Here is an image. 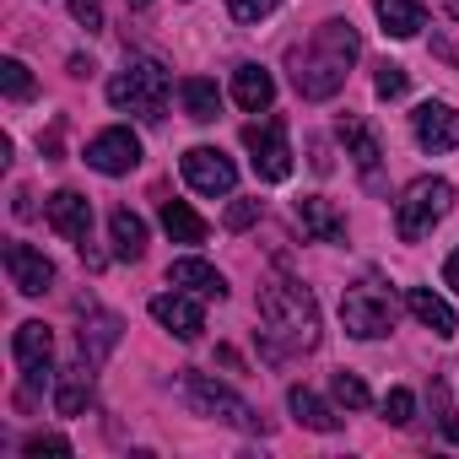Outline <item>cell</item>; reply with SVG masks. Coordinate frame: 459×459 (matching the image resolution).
Instances as JSON below:
<instances>
[{
	"instance_id": "obj_1",
	"label": "cell",
	"mask_w": 459,
	"mask_h": 459,
	"mask_svg": "<svg viewBox=\"0 0 459 459\" xmlns=\"http://www.w3.org/2000/svg\"><path fill=\"white\" fill-rule=\"evenodd\" d=\"M357 55H362L357 28H351L346 17H330V22L314 28V39H308L303 49H292V87H298L308 103H325V98H335V92L346 87Z\"/></svg>"
},
{
	"instance_id": "obj_2",
	"label": "cell",
	"mask_w": 459,
	"mask_h": 459,
	"mask_svg": "<svg viewBox=\"0 0 459 459\" xmlns=\"http://www.w3.org/2000/svg\"><path fill=\"white\" fill-rule=\"evenodd\" d=\"M260 319H265V341L281 351H314L319 346V303L303 281L292 276H271L260 287Z\"/></svg>"
},
{
	"instance_id": "obj_3",
	"label": "cell",
	"mask_w": 459,
	"mask_h": 459,
	"mask_svg": "<svg viewBox=\"0 0 459 459\" xmlns=\"http://www.w3.org/2000/svg\"><path fill=\"white\" fill-rule=\"evenodd\" d=\"M168 92H173L168 65H162V60H146V55L125 60V71L108 82V103H114V108H125V114H135V119H152V125L162 119Z\"/></svg>"
},
{
	"instance_id": "obj_4",
	"label": "cell",
	"mask_w": 459,
	"mask_h": 459,
	"mask_svg": "<svg viewBox=\"0 0 459 459\" xmlns=\"http://www.w3.org/2000/svg\"><path fill=\"white\" fill-rule=\"evenodd\" d=\"M448 211H454V184L448 178H432V173L427 178H411L405 195L394 200V233L405 244H421Z\"/></svg>"
},
{
	"instance_id": "obj_5",
	"label": "cell",
	"mask_w": 459,
	"mask_h": 459,
	"mask_svg": "<svg viewBox=\"0 0 459 459\" xmlns=\"http://www.w3.org/2000/svg\"><path fill=\"white\" fill-rule=\"evenodd\" d=\"M178 394H184V405L195 411V416H211V421H227V427H238V432H260L265 421L255 416V405L244 400V394H233L227 384H216L211 373H184L178 378Z\"/></svg>"
},
{
	"instance_id": "obj_6",
	"label": "cell",
	"mask_w": 459,
	"mask_h": 459,
	"mask_svg": "<svg viewBox=\"0 0 459 459\" xmlns=\"http://www.w3.org/2000/svg\"><path fill=\"white\" fill-rule=\"evenodd\" d=\"M394 292L384 287V281H357V287H346L341 292V325H346V335H357V341H378V335H389L394 330Z\"/></svg>"
},
{
	"instance_id": "obj_7",
	"label": "cell",
	"mask_w": 459,
	"mask_h": 459,
	"mask_svg": "<svg viewBox=\"0 0 459 459\" xmlns=\"http://www.w3.org/2000/svg\"><path fill=\"white\" fill-rule=\"evenodd\" d=\"M244 146H249V162L265 184H281L292 178V146H287V125L281 119H260L244 130Z\"/></svg>"
},
{
	"instance_id": "obj_8",
	"label": "cell",
	"mask_w": 459,
	"mask_h": 459,
	"mask_svg": "<svg viewBox=\"0 0 459 459\" xmlns=\"http://www.w3.org/2000/svg\"><path fill=\"white\" fill-rule=\"evenodd\" d=\"M87 168H98V173H108V178L141 168V141H135V130H125V125L98 130V135L87 141Z\"/></svg>"
},
{
	"instance_id": "obj_9",
	"label": "cell",
	"mask_w": 459,
	"mask_h": 459,
	"mask_svg": "<svg viewBox=\"0 0 459 459\" xmlns=\"http://www.w3.org/2000/svg\"><path fill=\"white\" fill-rule=\"evenodd\" d=\"M184 178H189V189H200V195H233L238 168H233V157L216 152V146H189V152H184Z\"/></svg>"
},
{
	"instance_id": "obj_10",
	"label": "cell",
	"mask_w": 459,
	"mask_h": 459,
	"mask_svg": "<svg viewBox=\"0 0 459 459\" xmlns=\"http://www.w3.org/2000/svg\"><path fill=\"white\" fill-rule=\"evenodd\" d=\"M6 276L22 298H44L55 287V260L33 244H6Z\"/></svg>"
},
{
	"instance_id": "obj_11",
	"label": "cell",
	"mask_w": 459,
	"mask_h": 459,
	"mask_svg": "<svg viewBox=\"0 0 459 459\" xmlns=\"http://www.w3.org/2000/svg\"><path fill=\"white\" fill-rule=\"evenodd\" d=\"M152 319H157L168 335H178V341H200V330H205L200 298H195V292H178V287L152 298Z\"/></svg>"
},
{
	"instance_id": "obj_12",
	"label": "cell",
	"mask_w": 459,
	"mask_h": 459,
	"mask_svg": "<svg viewBox=\"0 0 459 459\" xmlns=\"http://www.w3.org/2000/svg\"><path fill=\"white\" fill-rule=\"evenodd\" d=\"M12 357H17V368L28 373V384L39 389V384L49 378V357H55V335H49V325H44V319L17 325V335H12Z\"/></svg>"
},
{
	"instance_id": "obj_13",
	"label": "cell",
	"mask_w": 459,
	"mask_h": 459,
	"mask_svg": "<svg viewBox=\"0 0 459 459\" xmlns=\"http://www.w3.org/2000/svg\"><path fill=\"white\" fill-rule=\"evenodd\" d=\"M44 216H49V227L60 238H71L76 249L87 244V233H92V200L87 195H76V189H55L49 200H44Z\"/></svg>"
},
{
	"instance_id": "obj_14",
	"label": "cell",
	"mask_w": 459,
	"mask_h": 459,
	"mask_svg": "<svg viewBox=\"0 0 459 459\" xmlns=\"http://www.w3.org/2000/svg\"><path fill=\"white\" fill-rule=\"evenodd\" d=\"M411 130H416V146L421 152H454L459 146V114L448 103H421L411 114Z\"/></svg>"
},
{
	"instance_id": "obj_15",
	"label": "cell",
	"mask_w": 459,
	"mask_h": 459,
	"mask_svg": "<svg viewBox=\"0 0 459 459\" xmlns=\"http://www.w3.org/2000/svg\"><path fill=\"white\" fill-rule=\"evenodd\" d=\"M168 287L195 292L200 303H221V298H227L221 271H216V265H205V260H195V255H184V260H173V265H168Z\"/></svg>"
},
{
	"instance_id": "obj_16",
	"label": "cell",
	"mask_w": 459,
	"mask_h": 459,
	"mask_svg": "<svg viewBox=\"0 0 459 459\" xmlns=\"http://www.w3.org/2000/svg\"><path fill=\"white\" fill-rule=\"evenodd\" d=\"M335 135H341L346 157H351V162H357V168L373 178V173H378V157H384V152H378V135H373V125H368V119H357V114H341V119H335Z\"/></svg>"
},
{
	"instance_id": "obj_17",
	"label": "cell",
	"mask_w": 459,
	"mask_h": 459,
	"mask_svg": "<svg viewBox=\"0 0 459 459\" xmlns=\"http://www.w3.org/2000/svg\"><path fill=\"white\" fill-rule=\"evenodd\" d=\"M298 221H303V233H308L314 244H341V238H346V221H341V211H335L325 195H303V200H298Z\"/></svg>"
},
{
	"instance_id": "obj_18",
	"label": "cell",
	"mask_w": 459,
	"mask_h": 459,
	"mask_svg": "<svg viewBox=\"0 0 459 459\" xmlns=\"http://www.w3.org/2000/svg\"><path fill=\"white\" fill-rule=\"evenodd\" d=\"M92 368H98V362L82 357V362H71V368L55 378V411H60V416H82V411L92 405Z\"/></svg>"
},
{
	"instance_id": "obj_19",
	"label": "cell",
	"mask_w": 459,
	"mask_h": 459,
	"mask_svg": "<svg viewBox=\"0 0 459 459\" xmlns=\"http://www.w3.org/2000/svg\"><path fill=\"white\" fill-rule=\"evenodd\" d=\"M233 98H238L244 114H265L276 103V76L265 65H238L233 71Z\"/></svg>"
},
{
	"instance_id": "obj_20",
	"label": "cell",
	"mask_w": 459,
	"mask_h": 459,
	"mask_svg": "<svg viewBox=\"0 0 459 459\" xmlns=\"http://www.w3.org/2000/svg\"><path fill=\"white\" fill-rule=\"evenodd\" d=\"M405 308H411V314H416V319H421V325H427V330L437 335V341H448V335L459 330L454 308H448V303H443V298H437L432 287H411V292H405Z\"/></svg>"
},
{
	"instance_id": "obj_21",
	"label": "cell",
	"mask_w": 459,
	"mask_h": 459,
	"mask_svg": "<svg viewBox=\"0 0 459 459\" xmlns=\"http://www.w3.org/2000/svg\"><path fill=\"white\" fill-rule=\"evenodd\" d=\"M82 314H87V325H82V357L87 362H103L119 346V319L114 314H98L92 303H82Z\"/></svg>"
},
{
	"instance_id": "obj_22",
	"label": "cell",
	"mask_w": 459,
	"mask_h": 459,
	"mask_svg": "<svg viewBox=\"0 0 459 459\" xmlns=\"http://www.w3.org/2000/svg\"><path fill=\"white\" fill-rule=\"evenodd\" d=\"M373 12H378V22H384L389 39H416L427 28L421 0H373Z\"/></svg>"
},
{
	"instance_id": "obj_23",
	"label": "cell",
	"mask_w": 459,
	"mask_h": 459,
	"mask_svg": "<svg viewBox=\"0 0 459 459\" xmlns=\"http://www.w3.org/2000/svg\"><path fill=\"white\" fill-rule=\"evenodd\" d=\"M178 103H184V114H189L195 125H211V119L221 114V92H216V82H205V76H184V82H178Z\"/></svg>"
},
{
	"instance_id": "obj_24",
	"label": "cell",
	"mask_w": 459,
	"mask_h": 459,
	"mask_svg": "<svg viewBox=\"0 0 459 459\" xmlns=\"http://www.w3.org/2000/svg\"><path fill=\"white\" fill-rule=\"evenodd\" d=\"M287 411H292L303 427H314V432H341V416H335L314 389H303V384H292V389H287Z\"/></svg>"
},
{
	"instance_id": "obj_25",
	"label": "cell",
	"mask_w": 459,
	"mask_h": 459,
	"mask_svg": "<svg viewBox=\"0 0 459 459\" xmlns=\"http://www.w3.org/2000/svg\"><path fill=\"white\" fill-rule=\"evenodd\" d=\"M108 233H114V255H119V260H141V255H146V221H141L135 211L119 205V211L108 216Z\"/></svg>"
},
{
	"instance_id": "obj_26",
	"label": "cell",
	"mask_w": 459,
	"mask_h": 459,
	"mask_svg": "<svg viewBox=\"0 0 459 459\" xmlns=\"http://www.w3.org/2000/svg\"><path fill=\"white\" fill-rule=\"evenodd\" d=\"M162 233L173 244H205V221L184 205V200H162Z\"/></svg>"
},
{
	"instance_id": "obj_27",
	"label": "cell",
	"mask_w": 459,
	"mask_h": 459,
	"mask_svg": "<svg viewBox=\"0 0 459 459\" xmlns=\"http://www.w3.org/2000/svg\"><path fill=\"white\" fill-rule=\"evenodd\" d=\"M0 92H6L12 103H28L33 98V71L22 60H0Z\"/></svg>"
},
{
	"instance_id": "obj_28",
	"label": "cell",
	"mask_w": 459,
	"mask_h": 459,
	"mask_svg": "<svg viewBox=\"0 0 459 459\" xmlns=\"http://www.w3.org/2000/svg\"><path fill=\"white\" fill-rule=\"evenodd\" d=\"M330 389H335V400H341L346 411H362V405H373V394H368V384H362L357 373H335V384H330Z\"/></svg>"
},
{
	"instance_id": "obj_29",
	"label": "cell",
	"mask_w": 459,
	"mask_h": 459,
	"mask_svg": "<svg viewBox=\"0 0 459 459\" xmlns=\"http://www.w3.org/2000/svg\"><path fill=\"white\" fill-rule=\"evenodd\" d=\"M405 87H411V76H405V65H394V60H384V65H378V76H373V92H378V98H405Z\"/></svg>"
},
{
	"instance_id": "obj_30",
	"label": "cell",
	"mask_w": 459,
	"mask_h": 459,
	"mask_svg": "<svg viewBox=\"0 0 459 459\" xmlns=\"http://www.w3.org/2000/svg\"><path fill=\"white\" fill-rule=\"evenodd\" d=\"M411 416H416V394L411 389H389L384 394V421L389 427H411Z\"/></svg>"
},
{
	"instance_id": "obj_31",
	"label": "cell",
	"mask_w": 459,
	"mask_h": 459,
	"mask_svg": "<svg viewBox=\"0 0 459 459\" xmlns=\"http://www.w3.org/2000/svg\"><path fill=\"white\" fill-rule=\"evenodd\" d=\"M281 6V0H227V12H233L238 22H260V17H271Z\"/></svg>"
},
{
	"instance_id": "obj_32",
	"label": "cell",
	"mask_w": 459,
	"mask_h": 459,
	"mask_svg": "<svg viewBox=\"0 0 459 459\" xmlns=\"http://www.w3.org/2000/svg\"><path fill=\"white\" fill-rule=\"evenodd\" d=\"M260 200H233V205H227V227H233V233H244V227H255L260 221Z\"/></svg>"
},
{
	"instance_id": "obj_33",
	"label": "cell",
	"mask_w": 459,
	"mask_h": 459,
	"mask_svg": "<svg viewBox=\"0 0 459 459\" xmlns=\"http://www.w3.org/2000/svg\"><path fill=\"white\" fill-rule=\"evenodd\" d=\"M22 448H28V459H44V454H71V443H65L60 432H33Z\"/></svg>"
},
{
	"instance_id": "obj_34",
	"label": "cell",
	"mask_w": 459,
	"mask_h": 459,
	"mask_svg": "<svg viewBox=\"0 0 459 459\" xmlns=\"http://www.w3.org/2000/svg\"><path fill=\"white\" fill-rule=\"evenodd\" d=\"M71 17H76L87 33H98V28H103V0H71Z\"/></svg>"
},
{
	"instance_id": "obj_35",
	"label": "cell",
	"mask_w": 459,
	"mask_h": 459,
	"mask_svg": "<svg viewBox=\"0 0 459 459\" xmlns=\"http://www.w3.org/2000/svg\"><path fill=\"white\" fill-rule=\"evenodd\" d=\"M443 281H448V287H454V292H459V249H454V255H448V260H443Z\"/></svg>"
},
{
	"instance_id": "obj_36",
	"label": "cell",
	"mask_w": 459,
	"mask_h": 459,
	"mask_svg": "<svg viewBox=\"0 0 459 459\" xmlns=\"http://www.w3.org/2000/svg\"><path fill=\"white\" fill-rule=\"evenodd\" d=\"M443 432H448V437H454V443H459V416H454V411H448V405H443Z\"/></svg>"
},
{
	"instance_id": "obj_37",
	"label": "cell",
	"mask_w": 459,
	"mask_h": 459,
	"mask_svg": "<svg viewBox=\"0 0 459 459\" xmlns=\"http://www.w3.org/2000/svg\"><path fill=\"white\" fill-rule=\"evenodd\" d=\"M448 17H459V0H448Z\"/></svg>"
},
{
	"instance_id": "obj_38",
	"label": "cell",
	"mask_w": 459,
	"mask_h": 459,
	"mask_svg": "<svg viewBox=\"0 0 459 459\" xmlns=\"http://www.w3.org/2000/svg\"><path fill=\"white\" fill-rule=\"evenodd\" d=\"M130 6H152V0H130Z\"/></svg>"
}]
</instances>
